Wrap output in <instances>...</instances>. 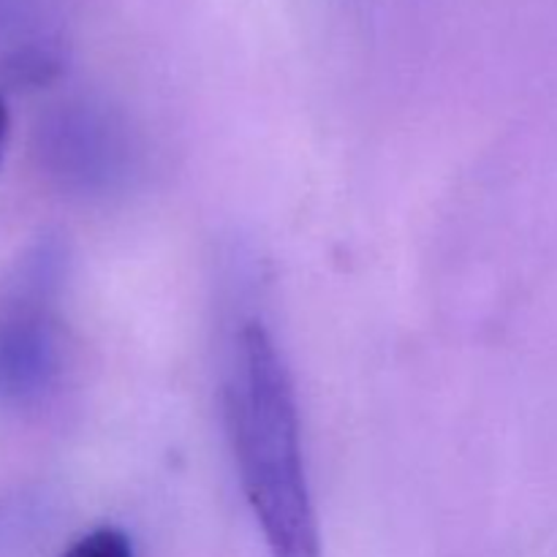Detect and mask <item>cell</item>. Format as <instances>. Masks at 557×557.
<instances>
[{"label":"cell","instance_id":"obj_2","mask_svg":"<svg viewBox=\"0 0 557 557\" xmlns=\"http://www.w3.org/2000/svg\"><path fill=\"white\" fill-rule=\"evenodd\" d=\"M58 370V343L47 319L11 313L0 319V400L36 397Z\"/></svg>","mask_w":557,"mask_h":557},{"label":"cell","instance_id":"obj_1","mask_svg":"<svg viewBox=\"0 0 557 557\" xmlns=\"http://www.w3.org/2000/svg\"><path fill=\"white\" fill-rule=\"evenodd\" d=\"M226 417L245 495L272 557H321L292 379L259 324L239 332Z\"/></svg>","mask_w":557,"mask_h":557},{"label":"cell","instance_id":"obj_3","mask_svg":"<svg viewBox=\"0 0 557 557\" xmlns=\"http://www.w3.org/2000/svg\"><path fill=\"white\" fill-rule=\"evenodd\" d=\"M63 557H134L131 539L117 528H96L76 539Z\"/></svg>","mask_w":557,"mask_h":557},{"label":"cell","instance_id":"obj_4","mask_svg":"<svg viewBox=\"0 0 557 557\" xmlns=\"http://www.w3.org/2000/svg\"><path fill=\"white\" fill-rule=\"evenodd\" d=\"M9 131H11V114H9V103H5L3 92H0V166H3L5 147H9Z\"/></svg>","mask_w":557,"mask_h":557}]
</instances>
